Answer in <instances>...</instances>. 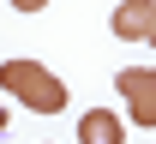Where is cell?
<instances>
[{
  "mask_svg": "<svg viewBox=\"0 0 156 144\" xmlns=\"http://www.w3.org/2000/svg\"><path fill=\"white\" fill-rule=\"evenodd\" d=\"M0 90L18 96L30 114H60V108H66V84H60L42 60H6L0 66Z\"/></svg>",
  "mask_w": 156,
  "mask_h": 144,
  "instance_id": "obj_1",
  "label": "cell"
},
{
  "mask_svg": "<svg viewBox=\"0 0 156 144\" xmlns=\"http://www.w3.org/2000/svg\"><path fill=\"white\" fill-rule=\"evenodd\" d=\"M114 90L126 96V120L132 126H156V66H126L114 78Z\"/></svg>",
  "mask_w": 156,
  "mask_h": 144,
  "instance_id": "obj_2",
  "label": "cell"
},
{
  "mask_svg": "<svg viewBox=\"0 0 156 144\" xmlns=\"http://www.w3.org/2000/svg\"><path fill=\"white\" fill-rule=\"evenodd\" d=\"M78 144H126V120L108 108H90V114H78Z\"/></svg>",
  "mask_w": 156,
  "mask_h": 144,
  "instance_id": "obj_3",
  "label": "cell"
},
{
  "mask_svg": "<svg viewBox=\"0 0 156 144\" xmlns=\"http://www.w3.org/2000/svg\"><path fill=\"white\" fill-rule=\"evenodd\" d=\"M150 18H156V0H120L114 6V36L120 42H144Z\"/></svg>",
  "mask_w": 156,
  "mask_h": 144,
  "instance_id": "obj_4",
  "label": "cell"
},
{
  "mask_svg": "<svg viewBox=\"0 0 156 144\" xmlns=\"http://www.w3.org/2000/svg\"><path fill=\"white\" fill-rule=\"evenodd\" d=\"M6 6H18V12H42L48 0H6Z\"/></svg>",
  "mask_w": 156,
  "mask_h": 144,
  "instance_id": "obj_5",
  "label": "cell"
},
{
  "mask_svg": "<svg viewBox=\"0 0 156 144\" xmlns=\"http://www.w3.org/2000/svg\"><path fill=\"white\" fill-rule=\"evenodd\" d=\"M144 42H150V48H156V18H150V30H144Z\"/></svg>",
  "mask_w": 156,
  "mask_h": 144,
  "instance_id": "obj_6",
  "label": "cell"
},
{
  "mask_svg": "<svg viewBox=\"0 0 156 144\" xmlns=\"http://www.w3.org/2000/svg\"><path fill=\"white\" fill-rule=\"evenodd\" d=\"M0 126H6V96H0Z\"/></svg>",
  "mask_w": 156,
  "mask_h": 144,
  "instance_id": "obj_7",
  "label": "cell"
}]
</instances>
